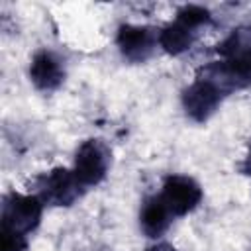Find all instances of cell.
<instances>
[{"label":"cell","mask_w":251,"mask_h":251,"mask_svg":"<svg viewBox=\"0 0 251 251\" xmlns=\"http://www.w3.org/2000/svg\"><path fill=\"white\" fill-rule=\"evenodd\" d=\"M196 78H204L218 86L226 96L233 90L251 88V49L229 59L214 61L196 71Z\"/></svg>","instance_id":"obj_1"},{"label":"cell","mask_w":251,"mask_h":251,"mask_svg":"<svg viewBox=\"0 0 251 251\" xmlns=\"http://www.w3.org/2000/svg\"><path fill=\"white\" fill-rule=\"evenodd\" d=\"M0 208V229H10L22 235L33 231L43 214V202L37 194L8 192L2 196Z\"/></svg>","instance_id":"obj_2"},{"label":"cell","mask_w":251,"mask_h":251,"mask_svg":"<svg viewBox=\"0 0 251 251\" xmlns=\"http://www.w3.org/2000/svg\"><path fill=\"white\" fill-rule=\"evenodd\" d=\"M84 192L75 171L55 167L37 178V196L49 206H73Z\"/></svg>","instance_id":"obj_3"},{"label":"cell","mask_w":251,"mask_h":251,"mask_svg":"<svg viewBox=\"0 0 251 251\" xmlns=\"http://www.w3.org/2000/svg\"><path fill=\"white\" fill-rule=\"evenodd\" d=\"M110 163H112L110 147L102 139H86L76 149L73 171H75L76 178L80 180V184L84 188L86 186H96L108 175Z\"/></svg>","instance_id":"obj_4"},{"label":"cell","mask_w":251,"mask_h":251,"mask_svg":"<svg viewBox=\"0 0 251 251\" xmlns=\"http://www.w3.org/2000/svg\"><path fill=\"white\" fill-rule=\"evenodd\" d=\"M161 198L169 206L171 214L175 218H180V216H186L188 212H192L200 204V200H202V188L190 176H184V175H169L165 178V182H163Z\"/></svg>","instance_id":"obj_5"},{"label":"cell","mask_w":251,"mask_h":251,"mask_svg":"<svg viewBox=\"0 0 251 251\" xmlns=\"http://www.w3.org/2000/svg\"><path fill=\"white\" fill-rule=\"evenodd\" d=\"M159 41V33H155L149 25H131L124 24L118 29L116 43L122 51V55L131 63H143L147 61Z\"/></svg>","instance_id":"obj_6"},{"label":"cell","mask_w":251,"mask_h":251,"mask_svg":"<svg viewBox=\"0 0 251 251\" xmlns=\"http://www.w3.org/2000/svg\"><path fill=\"white\" fill-rule=\"evenodd\" d=\"M224 96L226 94L212 82L204 78H196L190 86L184 88L182 106H184L186 116H190L194 122H206L218 110Z\"/></svg>","instance_id":"obj_7"},{"label":"cell","mask_w":251,"mask_h":251,"mask_svg":"<svg viewBox=\"0 0 251 251\" xmlns=\"http://www.w3.org/2000/svg\"><path fill=\"white\" fill-rule=\"evenodd\" d=\"M29 78L39 90H55L65 80V65L53 51L41 49L31 59Z\"/></svg>","instance_id":"obj_8"},{"label":"cell","mask_w":251,"mask_h":251,"mask_svg":"<svg viewBox=\"0 0 251 251\" xmlns=\"http://www.w3.org/2000/svg\"><path fill=\"white\" fill-rule=\"evenodd\" d=\"M173 218L175 216L171 214V210L165 204V200L161 198V194L147 196L143 200L141 212H139V226L147 237H161L169 229Z\"/></svg>","instance_id":"obj_9"},{"label":"cell","mask_w":251,"mask_h":251,"mask_svg":"<svg viewBox=\"0 0 251 251\" xmlns=\"http://www.w3.org/2000/svg\"><path fill=\"white\" fill-rule=\"evenodd\" d=\"M194 39H196V29L176 18H175V22L167 24L159 31V45L169 55H180V53L188 51L192 47Z\"/></svg>","instance_id":"obj_10"},{"label":"cell","mask_w":251,"mask_h":251,"mask_svg":"<svg viewBox=\"0 0 251 251\" xmlns=\"http://www.w3.org/2000/svg\"><path fill=\"white\" fill-rule=\"evenodd\" d=\"M251 49V27H237L233 29L218 47V55L222 59H229L233 55H239V53H245Z\"/></svg>","instance_id":"obj_11"},{"label":"cell","mask_w":251,"mask_h":251,"mask_svg":"<svg viewBox=\"0 0 251 251\" xmlns=\"http://www.w3.org/2000/svg\"><path fill=\"white\" fill-rule=\"evenodd\" d=\"M176 20H180V22L188 24L190 27L198 29L200 25L210 24L212 14H210V10H206V8H202V6H196V4H186V6H182V8L176 12Z\"/></svg>","instance_id":"obj_12"},{"label":"cell","mask_w":251,"mask_h":251,"mask_svg":"<svg viewBox=\"0 0 251 251\" xmlns=\"http://www.w3.org/2000/svg\"><path fill=\"white\" fill-rule=\"evenodd\" d=\"M27 237L10 229H0V251H25Z\"/></svg>","instance_id":"obj_13"},{"label":"cell","mask_w":251,"mask_h":251,"mask_svg":"<svg viewBox=\"0 0 251 251\" xmlns=\"http://www.w3.org/2000/svg\"><path fill=\"white\" fill-rule=\"evenodd\" d=\"M241 171L245 175H251V139H249V151H247V157H245V161L241 165Z\"/></svg>","instance_id":"obj_14"},{"label":"cell","mask_w":251,"mask_h":251,"mask_svg":"<svg viewBox=\"0 0 251 251\" xmlns=\"http://www.w3.org/2000/svg\"><path fill=\"white\" fill-rule=\"evenodd\" d=\"M147 251H176L171 243H157V245H153V247H149Z\"/></svg>","instance_id":"obj_15"}]
</instances>
